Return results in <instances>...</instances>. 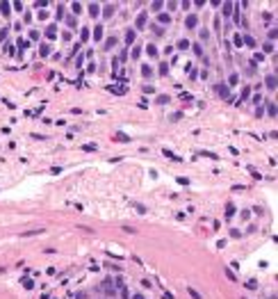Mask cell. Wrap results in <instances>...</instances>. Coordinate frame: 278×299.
Listing matches in <instances>:
<instances>
[{
  "mask_svg": "<svg viewBox=\"0 0 278 299\" xmlns=\"http://www.w3.org/2000/svg\"><path fill=\"white\" fill-rule=\"evenodd\" d=\"M89 7H91V9H89V12H91L93 16H96V14H98V12H100V9H98V5H89Z\"/></svg>",
  "mask_w": 278,
  "mask_h": 299,
  "instance_id": "cell-18",
  "label": "cell"
},
{
  "mask_svg": "<svg viewBox=\"0 0 278 299\" xmlns=\"http://www.w3.org/2000/svg\"><path fill=\"white\" fill-rule=\"evenodd\" d=\"M141 73H144L146 78H151V73H153V69H151L148 64H144V69H141Z\"/></svg>",
  "mask_w": 278,
  "mask_h": 299,
  "instance_id": "cell-8",
  "label": "cell"
},
{
  "mask_svg": "<svg viewBox=\"0 0 278 299\" xmlns=\"http://www.w3.org/2000/svg\"><path fill=\"white\" fill-rule=\"evenodd\" d=\"M132 299H146V297H144V295H139V292H137V295H135V297H132Z\"/></svg>",
  "mask_w": 278,
  "mask_h": 299,
  "instance_id": "cell-25",
  "label": "cell"
},
{
  "mask_svg": "<svg viewBox=\"0 0 278 299\" xmlns=\"http://www.w3.org/2000/svg\"><path fill=\"white\" fill-rule=\"evenodd\" d=\"M119 292H121V297H123V299H128V297H130V295H128V290H125V288H121V290H119Z\"/></svg>",
  "mask_w": 278,
  "mask_h": 299,
  "instance_id": "cell-24",
  "label": "cell"
},
{
  "mask_svg": "<svg viewBox=\"0 0 278 299\" xmlns=\"http://www.w3.org/2000/svg\"><path fill=\"white\" fill-rule=\"evenodd\" d=\"M194 53H196V55H203V48H201V46L196 43V46H194Z\"/></svg>",
  "mask_w": 278,
  "mask_h": 299,
  "instance_id": "cell-21",
  "label": "cell"
},
{
  "mask_svg": "<svg viewBox=\"0 0 278 299\" xmlns=\"http://www.w3.org/2000/svg\"><path fill=\"white\" fill-rule=\"evenodd\" d=\"M230 12H233V5H230V2H226V7H223V14H226V16H228V14H230Z\"/></svg>",
  "mask_w": 278,
  "mask_h": 299,
  "instance_id": "cell-12",
  "label": "cell"
},
{
  "mask_svg": "<svg viewBox=\"0 0 278 299\" xmlns=\"http://www.w3.org/2000/svg\"><path fill=\"white\" fill-rule=\"evenodd\" d=\"M242 43H246V46H251V48H255V41H253L251 37H246V39H242Z\"/></svg>",
  "mask_w": 278,
  "mask_h": 299,
  "instance_id": "cell-11",
  "label": "cell"
},
{
  "mask_svg": "<svg viewBox=\"0 0 278 299\" xmlns=\"http://www.w3.org/2000/svg\"><path fill=\"white\" fill-rule=\"evenodd\" d=\"M73 12H75V14H80V12H82V7H80V2H73Z\"/></svg>",
  "mask_w": 278,
  "mask_h": 299,
  "instance_id": "cell-15",
  "label": "cell"
},
{
  "mask_svg": "<svg viewBox=\"0 0 278 299\" xmlns=\"http://www.w3.org/2000/svg\"><path fill=\"white\" fill-rule=\"evenodd\" d=\"M114 139H119V142H130V137H128V135H123V133H116V135H114Z\"/></svg>",
  "mask_w": 278,
  "mask_h": 299,
  "instance_id": "cell-6",
  "label": "cell"
},
{
  "mask_svg": "<svg viewBox=\"0 0 278 299\" xmlns=\"http://www.w3.org/2000/svg\"><path fill=\"white\" fill-rule=\"evenodd\" d=\"M267 87H269V89H276V78H274V75L267 78Z\"/></svg>",
  "mask_w": 278,
  "mask_h": 299,
  "instance_id": "cell-4",
  "label": "cell"
},
{
  "mask_svg": "<svg viewBox=\"0 0 278 299\" xmlns=\"http://www.w3.org/2000/svg\"><path fill=\"white\" fill-rule=\"evenodd\" d=\"M166 71H169V66H166V62H162V64H160V73H162V75H164V73H166Z\"/></svg>",
  "mask_w": 278,
  "mask_h": 299,
  "instance_id": "cell-13",
  "label": "cell"
},
{
  "mask_svg": "<svg viewBox=\"0 0 278 299\" xmlns=\"http://www.w3.org/2000/svg\"><path fill=\"white\" fill-rule=\"evenodd\" d=\"M223 272H226V276H228V279H230V281H237V276H235V272H233V269L223 267Z\"/></svg>",
  "mask_w": 278,
  "mask_h": 299,
  "instance_id": "cell-5",
  "label": "cell"
},
{
  "mask_svg": "<svg viewBox=\"0 0 278 299\" xmlns=\"http://www.w3.org/2000/svg\"><path fill=\"white\" fill-rule=\"evenodd\" d=\"M23 285H25V288H32L34 283H32V279H23Z\"/></svg>",
  "mask_w": 278,
  "mask_h": 299,
  "instance_id": "cell-19",
  "label": "cell"
},
{
  "mask_svg": "<svg viewBox=\"0 0 278 299\" xmlns=\"http://www.w3.org/2000/svg\"><path fill=\"white\" fill-rule=\"evenodd\" d=\"M82 151H98V144H85Z\"/></svg>",
  "mask_w": 278,
  "mask_h": 299,
  "instance_id": "cell-9",
  "label": "cell"
},
{
  "mask_svg": "<svg viewBox=\"0 0 278 299\" xmlns=\"http://www.w3.org/2000/svg\"><path fill=\"white\" fill-rule=\"evenodd\" d=\"M216 94H219L221 98H226V101H230V94H228V87H223V85H216Z\"/></svg>",
  "mask_w": 278,
  "mask_h": 299,
  "instance_id": "cell-1",
  "label": "cell"
},
{
  "mask_svg": "<svg viewBox=\"0 0 278 299\" xmlns=\"http://www.w3.org/2000/svg\"><path fill=\"white\" fill-rule=\"evenodd\" d=\"M132 39H135V32L130 30V32H128V34H125V41H128V43H132Z\"/></svg>",
  "mask_w": 278,
  "mask_h": 299,
  "instance_id": "cell-14",
  "label": "cell"
},
{
  "mask_svg": "<svg viewBox=\"0 0 278 299\" xmlns=\"http://www.w3.org/2000/svg\"><path fill=\"white\" fill-rule=\"evenodd\" d=\"M93 37H96V39H100V37H103V28H100V25H96V30H93Z\"/></svg>",
  "mask_w": 278,
  "mask_h": 299,
  "instance_id": "cell-10",
  "label": "cell"
},
{
  "mask_svg": "<svg viewBox=\"0 0 278 299\" xmlns=\"http://www.w3.org/2000/svg\"><path fill=\"white\" fill-rule=\"evenodd\" d=\"M135 208L139 210V212H141V215H144V212H146V208H144V206H141V203H135Z\"/></svg>",
  "mask_w": 278,
  "mask_h": 299,
  "instance_id": "cell-23",
  "label": "cell"
},
{
  "mask_svg": "<svg viewBox=\"0 0 278 299\" xmlns=\"http://www.w3.org/2000/svg\"><path fill=\"white\" fill-rule=\"evenodd\" d=\"M162 9V2H153V12H160Z\"/></svg>",
  "mask_w": 278,
  "mask_h": 299,
  "instance_id": "cell-22",
  "label": "cell"
},
{
  "mask_svg": "<svg viewBox=\"0 0 278 299\" xmlns=\"http://www.w3.org/2000/svg\"><path fill=\"white\" fill-rule=\"evenodd\" d=\"M269 114H271V117H276V105H274V103H269Z\"/></svg>",
  "mask_w": 278,
  "mask_h": 299,
  "instance_id": "cell-17",
  "label": "cell"
},
{
  "mask_svg": "<svg viewBox=\"0 0 278 299\" xmlns=\"http://www.w3.org/2000/svg\"><path fill=\"white\" fill-rule=\"evenodd\" d=\"M187 292L191 295V299H203V295H201V292H198L196 288H191V285H187Z\"/></svg>",
  "mask_w": 278,
  "mask_h": 299,
  "instance_id": "cell-2",
  "label": "cell"
},
{
  "mask_svg": "<svg viewBox=\"0 0 278 299\" xmlns=\"http://www.w3.org/2000/svg\"><path fill=\"white\" fill-rule=\"evenodd\" d=\"M196 21H198V18H196V16H194V14H191V16H187L185 25H187V28H196Z\"/></svg>",
  "mask_w": 278,
  "mask_h": 299,
  "instance_id": "cell-3",
  "label": "cell"
},
{
  "mask_svg": "<svg viewBox=\"0 0 278 299\" xmlns=\"http://www.w3.org/2000/svg\"><path fill=\"white\" fill-rule=\"evenodd\" d=\"M160 21H162V23H169V21H171V16H169V14H162V16H160Z\"/></svg>",
  "mask_w": 278,
  "mask_h": 299,
  "instance_id": "cell-16",
  "label": "cell"
},
{
  "mask_svg": "<svg viewBox=\"0 0 278 299\" xmlns=\"http://www.w3.org/2000/svg\"><path fill=\"white\" fill-rule=\"evenodd\" d=\"M144 23H146V14H139V18H137V28H144Z\"/></svg>",
  "mask_w": 278,
  "mask_h": 299,
  "instance_id": "cell-7",
  "label": "cell"
},
{
  "mask_svg": "<svg viewBox=\"0 0 278 299\" xmlns=\"http://www.w3.org/2000/svg\"><path fill=\"white\" fill-rule=\"evenodd\" d=\"M2 14H9V2H2Z\"/></svg>",
  "mask_w": 278,
  "mask_h": 299,
  "instance_id": "cell-20",
  "label": "cell"
}]
</instances>
